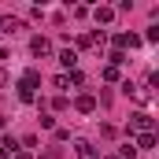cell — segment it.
Masks as SVG:
<instances>
[{
    "label": "cell",
    "instance_id": "12",
    "mask_svg": "<svg viewBox=\"0 0 159 159\" xmlns=\"http://www.w3.org/2000/svg\"><path fill=\"white\" fill-rule=\"evenodd\" d=\"M0 148H7V152H11V156H15V152H19V141H15V137H11V133H4V141H0Z\"/></svg>",
    "mask_w": 159,
    "mask_h": 159
},
{
    "label": "cell",
    "instance_id": "24",
    "mask_svg": "<svg viewBox=\"0 0 159 159\" xmlns=\"http://www.w3.org/2000/svg\"><path fill=\"white\" fill-rule=\"evenodd\" d=\"M0 129H4V115H0Z\"/></svg>",
    "mask_w": 159,
    "mask_h": 159
},
{
    "label": "cell",
    "instance_id": "7",
    "mask_svg": "<svg viewBox=\"0 0 159 159\" xmlns=\"http://www.w3.org/2000/svg\"><path fill=\"white\" fill-rule=\"evenodd\" d=\"M22 30V19H15V15H0V34H19Z\"/></svg>",
    "mask_w": 159,
    "mask_h": 159
},
{
    "label": "cell",
    "instance_id": "8",
    "mask_svg": "<svg viewBox=\"0 0 159 159\" xmlns=\"http://www.w3.org/2000/svg\"><path fill=\"white\" fill-rule=\"evenodd\" d=\"M93 19H96L100 26H107V22H115V7H96V11H93Z\"/></svg>",
    "mask_w": 159,
    "mask_h": 159
},
{
    "label": "cell",
    "instance_id": "11",
    "mask_svg": "<svg viewBox=\"0 0 159 159\" xmlns=\"http://www.w3.org/2000/svg\"><path fill=\"white\" fill-rule=\"evenodd\" d=\"M22 85H30V89H37V85H41V74L34 70V67H30V70L22 74Z\"/></svg>",
    "mask_w": 159,
    "mask_h": 159
},
{
    "label": "cell",
    "instance_id": "3",
    "mask_svg": "<svg viewBox=\"0 0 159 159\" xmlns=\"http://www.w3.org/2000/svg\"><path fill=\"white\" fill-rule=\"evenodd\" d=\"M126 48H141V37L137 34H115V52H126Z\"/></svg>",
    "mask_w": 159,
    "mask_h": 159
},
{
    "label": "cell",
    "instance_id": "14",
    "mask_svg": "<svg viewBox=\"0 0 159 159\" xmlns=\"http://www.w3.org/2000/svg\"><path fill=\"white\" fill-rule=\"evenodd\" d=\"M133 156H137V148H133V141H126L119 148V159H133Z\"/></svg>",
    "mask_w": 159,
    "mask_h": 159
},
{
    "label": "cell",
    "instance_id": "20",
    "mask_svg": "<svg viewBox=\"0 0 159 159\" xmlns=\"http://www.w3.org/2000/svg\"><path fill=\"white\" fill-rule=\"evenodd\" d=\"M15 159H34V156H30V152H15Z\"/></svg>",
    "mask_w": 159,
    "mask_h": 159
},
{
    "label": "cell",
    "instance_id": "17",
    "mask_svg": "<svg viewBox=\"0 0 159 159\" xmlns=\"http://www.w3.org/2000/svg\"><path fill=\"white\" fill-rule=\"evenodd\" d=\"M67 78H70V85H85V74H81V70H70Z\"/></svg>",
    "mask_w": 159,
    "mask_h": 159
},
{
    "label": "cell",
    "instance_id": "6",
    "mask_svg": "<svg viewBox=\"0 0 159 159\" xmlns=\"http://www.w3.org/2000/svg\"><path fill=\"white\" fill-rule=\"evenodd\" d=\"M30 52H34V56H52V41L37 34V37L30 41Z\"/></svg>",
    "mask_w": 159,
    "mask_h": 159
},
{
    "label": "cell",
    "instance_id": "15",
    "mask_svg": "<svg viewBox=\"0 0 159 159\" xmlns=\"http://www.w3.org/2000/svg\"><path fill=\"white\" fill-rule=\"evenodd\" d=\"M52 107H56V111H67V107H70V100H67V96H56V100H52Z\"/></svg>",
    "mask_w": 159,
    "mask_h": 159
},
{
    "label": "cell",
    "instance_id": "22",
    "mask_svg": "<svg viewBox=\"0 0 159 159\" xmlns=\"http://www.w3.org/2000/svg\"><path fill=\"white\" fill-rule=\"evenodd\" d=\"M4 81H7V74H4V70H0V85H4Z\"/></svg>",
    "mask_w": 159,
    "mask_h": 159
},
{
    "label": "cell",
    "instance_id": "13",
    "mask_svg": "<svg viewBox=\"0 0 159 159\" xmlns=\"http://www.w3.org/2000/svg\"><path fill=\"white\" fill-rule=\"evenodd\" d=\"M126 63V52H107V67H122Z\"/></svg>",
    "mask_w": 159,
    "mask_h": 159
},
{
    "label": "cell",
    "instance_id": "18",
    "mask_svg": "<svg viewBox=\"0 0 159 159\" xmlns=\"http://www.w3.org/2000/svg\"><path fill=\"white\" fill-rule=\"evenodd\" d=\"M56 89H70V78L67 74H56Z\"/></svg>",
    "mask_w": 159,
    "mask_h": 159
},
{
    "label": "cell",
    "instance_id": "5",
    "mask_svg": "<svg viewBox=\"0 0 159 159\" xmlns=\"http://www.w3.org/2000/svg\"><path fill=\"white\" fill-rule=\"evenodd\" d=\"M59 63H63V74L78 70V52H74V48H63V52H59Z\"/></svg>",
    "mask_w": 159,
    "mask_h": 159
},
{
    "label": "cell",
    "instance_id": "19",
    "mask_svg": "<svg viewBox=\"0 0 159 159\" xmlns=\"http://www.w3.org/2000/svg\"><path fill=\"white\" fill-rule=\"evenodd\" d=\"M78 48H93V37L89 34H78Z\"/></svg>",
    "mask_w": 159,
    "mask_h": 159
},
{
    "label": "cell",
    "instance_id": "2",
    "mask_svg": "<svg viewBox=\"0 0 159 159\" xmlns=\"http://www.w3.org/2000/svg\"><path fill=\"white\" fill-rule=\"evenodd\" d=\"M74 111H78V115H93V111H96V96H93V93H81L78 100H74Z\"/></svg>",
    "mask_w": 159,
    "mask_h": 159
},
{
    "label": "cell",
    "instance_id": "9",
    "mask_svg": "<svg viewBox=\"0 0 159 159\" xmlns=\"http://www.w3.org/2000/svg\"><path fill=\"white\" fill-rule=\"evenodd\" d=\"M156 133H137V141H133V148H156Z\"/></svg>",
    "mask_w": 159,
    "mask_h": 159
},
{
    "label": "cell",
    "instance_id": "10",
    "mask_svg": "<svg viewBox=\"0 0 159 159\" xmlns=\"http://www.w3.org/2000/svg\"><path fill=\"white\" fill-rule=\"evenodd\" d=\"M19 100H22V104H34V100H37V93H34L30 85H22V81H19Z\"/></svg>",
    "mask_w": 159,
    "mask_h": 159
},
{
    "label": "cell",
    "instance_id": "1",
    "mask_svg": "<svg viewBox=\"0 0 159 159\" xmlns=\"http://www.w3.org/2000/svg\"><path fill=\"white\" fill-rule=\"evenodd\" d=\"M126 133H156V119H152L148 111H133V115H129V126H126Z\"/></svg>",
    "mask_w": 159,
    "mask_h": 159
},
{
    "label": "cell",
    "instance_id": "4",
    "mask_svg": "<svg viewBox=\"0 0 159 159\" xmlns=\"http://www.w3.org/2000/svg\"><path fill=\"white\" fill-rule=\"evenodd\" d=\"M74 156L78 159H100V152L93 148V141H74Z\"/></svg>",
    "mask_w": 159,
    "mask_h": 159
},
{
    "label": "cell",
    "instance_id": "21",
    "mask_svg": "<svg viewBox=\"0 0 159 159\" xmlns=\"http://www.w3.org/2000/svg\"><path fill=\"white\" fill-rule=\"evenodd\" d=\"M7 156H11V152H7V148H0V159H7Z\"/></svg>",
    "mask_w": 159,
    "mask_h": 159
},
{
    "label": "cell",
    "instance_id": "23",
    "mask_svg": "<svg viewBox=\"0 0 159 159\" xmlns=\"http://www.w3.org/2000/svg\"><path fill=\"white\" fill-rule=\"evenodd\" d=\"M0 59H7V52H4V48H0Z\"/></svg>",
    "mask_w": 159,
    "mask_h": 159
},
{
    "label": "cell",
    "instance_id": "16",
    "mask_svg": "<svg viewBox=\"0 0 159 159\" xmlns=\"http://www.w3.org/2000/svg\"><path fill=\"white\" fill-rule=\"evenodd\" d=\"M104 81H119V67H104Z\"/></svg>",
    "mask_w": 159,
    "mask_h": 159
},
{
    "label": "cell",
    "instance_id": "25",
    "mask_svg": "<svg viewBox=\"0 0 159 159\" xmlns=\"http://www.w3.org/2000/svg\"><path fill=\"white\" fill-rule=\"evenodd\" d=\"M104 159H119V156H104Z\"/></svg>",
    "mask_w": 159,
    "mask_h": 159
}]
</instances>
